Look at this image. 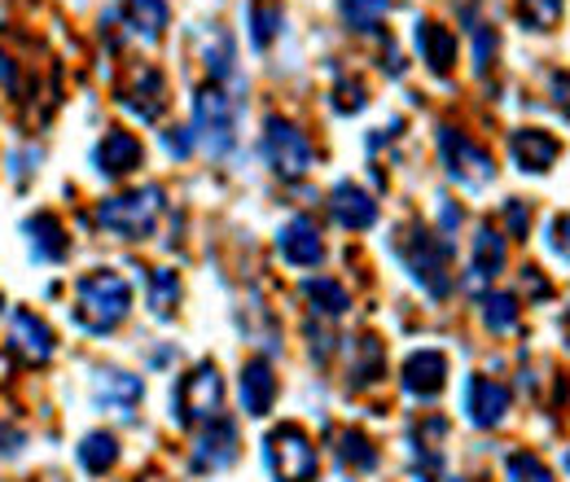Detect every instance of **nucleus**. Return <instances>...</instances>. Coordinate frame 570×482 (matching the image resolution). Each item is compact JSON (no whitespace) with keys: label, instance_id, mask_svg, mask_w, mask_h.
I'll return each instance as SVG.
<instances>
[{"label":"nucleus","instance_id":"1","mask_svg":"<svg viewBox=\"0 0 570 482\" xmlns=\"http://www.w3.org/2000/svg\"><path fill=\"white\" fill-rule=\"evenodd\" d=\"M132 312V285L128 276L97 268L75 285V325H83L88 334H110L115 325H124V316Z\"/></svg>","mask_w":570,"mask_h":482},{"label":"nucleus","instance_id":"2","mask_svg":"<svg viewBox=\"0 0 570 482\" xmlns=\"http://www.w3.org/2000/svg\"><path fill=\"white\" fill-rule=\"evenodd\" d=\"M400 255H404L413 281L426 289L430 298L452 294V246H448V237L430 233L426 224H409L404 237H400Z\"/></svg>","mask_w":570,"mask_h":482},{"label":"nucleus","instance_id":"3","mask_svg":"<svg viewBox=\"0 0 570 482\" xmlns=\"http://www.w3.org/2000/svg\"><path fill=\"white\" fill-rule=\"evenodd\" d=\"M92 219L110 237L141 242V237H149L158 228V219H163V189L158 185H145V189H132V194H115V198H106L101 207L92 210Z\"/></svg>","mask_w":570,"mask_h":482},{"label":"nucleus","instance_id":"4","mask_svg":"<svg viewBox=\"0 0 570 482\" xmlns=\"http://www.w3.org/2000/svg\"><path fill=\"white\" fill-rule=\"evenodd\" d=\"M194 140L215 158H224L237 145V101L228 97L224 83L207 79L198 88V97H194Z\"/></svg>","mask_w":570,"mask_h":482},{"label":"nucleus","instance_id":"5","mask_svg":"<svg viewBox=\"0 0 570 482\" xmlns=\"http://www.w3.org/2000/svg\"><path fill=\"white\" fill-rule=\"evenodd\" d=\"M264 461H268V474L277 482H316V470H321V456L307 439L303 425H277L268 430L264 439Z\"/></svg>","mask_w":570,"mask_h":482},{"label":"nucleus","instance_id":"6","mask_svg":"<svg viewBox=\"0 0 570 482\" xmlns=\"http://www.w3.org/2000/svg\"><path fill=\"white\" fill-rule=\"evenodd\" d=\"M219 409H224V377H219L212 360H203L176 382L171 413L180 425H207L212 416H219Z\"/></svg>","mask_w":570,"mask_h":482},{"label":"nucleus","instance_id":"7","mask_svg":"<svg viewBox=\"0 0 570 482\" xmlns=\"http://www.w3.org/2000/svg\"><path fill=\"white\" fill-rule=\"evenodd\" d=\"M259 149H264V163H268V171L277 176V180H303L307 171H312V145L307 137L289 124V119H268L264 124V140H259Z\"/></svg>","mask_w":570,"mask_h":482},{"label":"nucleus","instance_id":"8","mask_svg":"<svg viewBox=\"0 0 570 482\" xmlns=\"http://www.w3.org/2000/svg\"><path fill=\"white\" fill-rule=\"evenodd\" d=\"M439 154H443V171L465 189H483V185L497 180L492 154L483 145H474L465 132H456V128H439Z\"/></svg>","mask_w":570,"mask_h":482},{"label":"nucleus","instance_id":"9","mask_svg":"<svg viewBox=\"0 0 570 482\" xmlns=\"http://www.w3.org/2000/svg\"><path fill=\"white\" fill-rule=\"evenodd\" d=\"M237 461V425L228 416H212L194 443V470L198 474H215L224 465Z\"/></svg>","mask_w":570,"mask_h":482},{"label":"nucleus","instance_id":"10","mask_svg":"<svg viewBox=\"0 0 570 482\" xmlns=\"http://www.w3.org/2000/svg\"><path fill=\"white\" fill-rule=\"evenodd\" d=\"M277 250L289 268H316L325 259V242L316 233V224L307 215H294L285 219V228L277 233Z\"/></svg>","mask_w":570,"mask_h":482},{"label":"nucleus","instance_id":"11","mask_svg":"<svg viewBox=\"0 0 570 482\" xmlns=\"http://www.w3.org/2000/svg\"><path fill=\"white\" fill-rule=\"evenodd\" d=\"M465 413L479 430H497L509 416V386L497 377H470L465 386Z\"/></svg>","mask_w":570,"mask_h":482},{"label":"nucleus","instance_id":"12","mask_svg":"<svg viewBox=\"0 0 570 482\" xmlns=\"http://www.w3.org/2000/svg\"><path fill=\"white\" fill-rule=\"evenodd\" d=\"M448 386V360H443V351H413L409 360H404V391L413 395V400H434L439 391Z\"/></svg>","mask_w":570,"mask_h":482},{"label":"nucleus","instance_id":"13","mask_svg":"<svg viewBox=\"0 0 570 482\" xmlns=\"http://www.w3.org/2000/svg\"><path fill=\"white\" fill-rule=\"evenodd\" d=\"M509 154H513V163H518L522 171L544 176V171L562 158V145L549 137V132H540V128H518V132L509 137Z\"/></svg>","mask_w":570,"mask_h":482},{"label":"nucleus","instance_id":"14","mask_svg":"<svg viewBox=\"0 0 570 482\" xmlns=\"http://www.w3.org/2000/svg\"><path fill=\"white\" fill-rule=\"evenodd\" d=\"M141 158H145V149L132 132H106V137L97 140V149H92L97 171H101V176H110V180H119V176L137 171V167H141Z\"/></svg>","mask_w":570,"mask_h":482},{"label":"nucleus","instance_id":"15","mask_svg":"<svg viewBox=\"0 0 570 482\" xmlns=\"http://www.w3.org/2000/svg\"><path fill=\"white\" fill-rule=\"evenodd\" d=\"M413 40H417V53H422V62L430 67V75L448 79V75H452V62H456V36H452L443 22L422 18L417 31H413Z\"/></svg>","mask_w":570,"mask_h":482},{"label":"nucleus","instance_id":"16","mask_svg":"<svg viewBox=\"0 0 570 482\" xmlns=\"http://www.w3.org/2000/svg\"><path fill=\"white\" fill-rule=\"evenodd\" d=\"M443 434H448V421L443 416H426L413 430V470H417V482L443 479V452H439V439Z\"/></svg>","mask_w":570,"mask_h":482},{"label":"nucleus","instance_id":"17","mask_svg":"<svg viewBox=\"0 0 570 482\" xmlns=\"http://www.w3.org/2000/svg\"><path fill=\"white\" fill-rule=\"evenodd\" d=\"M277 404V377L268 360H246L242 364V409L246 416H268V409Z\"/></svg>","mask_w":570,"mask_h":482},{"label":"nucleus","instance_id":"18","mask_svg":"<svg viewBox=\"0 0 570 482\" xmlns=\"http://www.w3.org/2000/svg\"><path fill=\"white\" fill-rule=\"evenodd\" d=\"M330 210H334V219H338L343 228H352V233H364V228L377 224V203H373L360 185H334V189H330Z\"/></svg>","mask_w":570,"mask_h":482},{"label":"nucleus","instance_id":"19","mask_svg":"<svg viewBox=\"0 0 570 482\" xmlns=\"http://www.w3.org/2000/svg\"><path fill=\"white\" fill-rule=\"evenodd\" d=\"M13 346L27 364H45L53 355V329L36 312H13Z\"/></svg>","mask_w":570,"mask_h":482},{"label":"nucleus","instance_id":"20","mask_svg":"<svg viewBox=\"0 0 570 482\" xmlns=\"http://www.w3.org/2000/svg\"><path fill=\"white\" fill-rule=\"evenodd\" d=\"M141 395H145L141 377H132V373H124V368H101V373H97V400L110 404L115 413L132 416V409L141 404Z\"/></svg>","mask_w":570,"mask_h":482},{"label":"nucleus","instance_id":"21","mask_svg":"<svg viewBox=\"0 0 570 482\" xmlns=\"http://www.w3.org/2000/svg\"><path fill=\"white\" fill-rule=\"evenodd\" d=\"M124 106H128L137 119L154 124V119L163 115V106H167V83H163V75L154 67L137 70V83L124 92Z\"/></svg>","mask_w":570,"mask_h":482},{"label":"nucleus","instance_id":"22","mask_svg":"<svg viewBox=\"0 0 570 482\" xmlns=\"http://www.w3.org/2000/svg\"><path fill=\"white\" fill-rule=\"evenodd\" d=\"M22 233H27V242H31V250H36L40 259H67V250H71L67 228H62L58 215H49V210L31 215V219L22 224Z\"/></svg>","mask_w":570,"mask_h":482},{"label":"nucleus","instance_id":"23","mask_svg":"<svg viewBox=\"0 0 570 482\" xmlns=\"http://www.w3.org/2000/svg\"><path fill=\"white\" fill-rule=\"evenodd\" d=\"M128 27L141 36L145 45H158L167 31V0H124Z\"/></svg>","mask_w":570,"mask_h":482},{"label":"nucleus","instance_id":"24","mask_svg":"<svg viewBox=\"0 0 570 482\" xmlns=\"http://www.w3.org/2000/svg\"><path fill=\"white\" fill-rule=\"evenodd\" d=\"M470 273H474V285H483V281H497L504 273V237H500L497 228H479V237H474V264H470Z\"/></svg>","mask_w":570,"mask_h":482},{"label":"nucleus","instance_id":"25","mask_svg":"<svg viewBox=\"0 0 570 482\" xmlns=\"http://www.w3.org/2000/svg\"><path fill=\"white\" fill-rule=\"evenodd\" d=\"M115 461H119V439H115L110 430L83 434V443H79V465H83L88 474H110Z\"/></svg>","mask_w":570,"mask_h":482},{"label":"nucleus","instance_id":"26","mask_svg":"<svg viewBox=\"0 0 570 482\" xmlns=\"http://www.w3.org/2000/svg\"><path fill=\"white\" fill-rule=\"evenodd\" d=\"M382 373H386V351H382V343H377L373 334H364V338L352 346V386L364 391V386H373Z\"/></svg>","mask_w":570,"mask_h":482},{"label":"nucleus","instance_id":"27","mask_svg":"<svg viewBox=\"0 0 570 482\" xmlns=\"http://www.w3.org/2000/svg\"><path fill=\"white\" fill-rule=\"evenodd\" d=\"M303 298H307L321 316H343V312H347V289H343L338 281H330V276L303 281Z\"/></svg>","mask_w":570,"mask_h":482},{"label":"nucleus","instance_id":"28","mask_svg":"<svg viewBox=\"0 0 570 482\" xmlns=\"http://www.w3.org/2000/svg\"><path fill=\"white\" fill-rule=\"evenodd\" d=\"M282 31V0H250V45L268 49Z\"/></svg>","mask_w":570,"mask_h":482},{"label":"nucleus","instance_id":"29","mask_svg":"<svg viewBox=\"0 0 570 482\" xmlns=\"http://www.w3.org/2000/svg\"><path fill=\"white\" fill-rule=\"evenodd\" d=\"M176 303H180V276L171 273V268H154L149 273V312L158 321H167L176 312Z\"/></svg>","mask_w":570,"mask_h":482},{"label":"nucleus","instance_id":"30","mask_svg":"<svg viewBox=\"0 0 570 482\" xmlns=\"http://www.w3.org/2000/svg\"><path fill=\"white\" fill-rule=\"evenodd\" d=\"M338 461H343V470H373L377 465V452H373L364 430H343L338 434Z\"/></svg>","mask_w":570,"mask_h":482},{"label":"nucleus","instance_id":"31","mask_svg":"<svg viewBox=\"0 0 570 482\" xmlns=\"http://www.w3.org/2000/svg\"><path fill=\"white\" fill-rule=\"evenodd\" d=\"M518 316H522V307H518V298H513V294L497 289V294H488V298H483V325H488L492 334H509V329L518 325Z\"/></svg>","mask_w":570,"mask_h":482},{"label":"nucleus","instance_id":"32","mask_svg":"<svg viewBox=\"0 0 570 482\" xmlns=\"http://www.w3.org/2000/svg\"><path fill=\"white\" fill-rule=\"evenodd\" d=\"M338 4H343V18L352 31H377V22L391 9V0H338Z\"/></svg>","mask_w":570,"mask_h":482},{"label":"nucleus","instance_id":"33","mask_svg":"<svg viewBox=\"0 0 570 482\" xmlns=\"http://www.w3.org/2000/svg\"><path fill=\"white\" fill-rule=\"evenodd\" d=\"M504 474H509V482H558L553 479V470H549L535 452H509Z\"/></svg>","mask_w":570,"mask_h":482},{"label":"nucleus","instance_id":"34","mask_svg":"<svg viewBox=\"0 0 570 482\" xmlns=\"http://www.w3.org/2000/svg\"><path fill=\"white\" fill-rule=\"evenodd\" d=\"M518 13L531 31H553L562 22V0H518Z\"/></svg>","mask_w":570,"mask_h":482},{"label":"nucleus","instance_id":"35","mask_svg":"<svg viewBox=\"0 0 570 482\" xmlns=\"http://www.w3.org/2000/svg\"><path fill=\"white\" fill-rule=\"evenodd\" d=\"M334 110H338V115H360V110H364V83H360V79H343V83L334 88Z\"/></svg>","mask_w":570,"mask_h":482},{"label":"nucleus","instance_id":"36","mask_svg":"<svg viewBox=\"0 0 570 482\" xmlns=\"http://www.w3.org/2000/svg\"><path fill=\"white\" fill-rule=\"evenodd\" d=\"M504 224H509V233H513V237H522V233H527V224H531L527 203H518V198H513V203H504Z\"/></svg>","mask_w":570,"mask_h":482},{"label":"nucleus","instance_id":"37","mask_svg":"<svg viewBox=\"0 0 570 482\" xmlns=\"http://www.w3.org/2000/svg\"><path fill=\"white\" fill-rule=\"evenodd\" d=\"M474 53H479V70L492 67V53H497V31H492V27H479V36H474Z\"/></svg>","mask_w":570,"mask_h":482},{"label":"nucleus","instance_id":"38","mask_svg":"<svg viewBox=\"0 0 570 482\" xmlns=\"http://www.w3.org/2000/svg\"><path fill=\"white\" fill-rule=\"evenodd\" d=\"M567 228H570L567 215H558V219L549 224V250H553V255H558L562 264H567Z\"/></svg>","mask_w":570,"mask_h":482},{"label":"nucleus","instance_id":"39","mask_svg":"<svg viewBox=\"0 0 570 482\" xmlns=\"http://www.w3.org/2000/svg\"><path fill=\"white\" fill-rule=\"evenodd\" d=\"M163 145H167V154L185 158V154L194 149V137H189V128H167V132H163Z\"/></svg>","mask_w":570,"mask_h":482},{"label":"nucleus","instance_id":"40","mask_svg":"<svg viewBox=\"0 0 570 482\" xmlns=\"http://www.w3.org/2000/svg\"><path fill=\"white\" fill-rule=\"evenodd\" d=\"M4 83H13V62L0 53V88H4Z\"/></svg>","mask_w":570,"mask_h":482},{"label":"nucleus","instance_id":"41","mask_svg":"<svg viewBox=\"0 0 570 482\" xmlns=\"http://www.w3.org/2000/svg\"><path fill=\"white\" fill-rule=\"evenodd\" d=\"M452 482H465V479H452Z\"/></svg>","mask_w":570,"mask_h":482},{"label":"nucleus","instance_id":"42","mask_svg":"<svg viewBox=\"0 0 570 482\" xmlns=\"http://www.w3.org/2000/svg\"><path fill=\"white\" fill-rule=\"evenodd\" d=\"M0 307H4V298H0Z\"/></svg>","mask_w":570,"mask_h":482}]
</instances>
